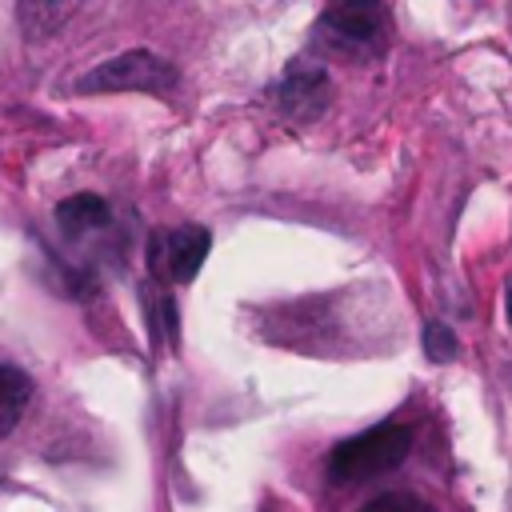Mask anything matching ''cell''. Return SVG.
Returning a JSON list of instances; mask_svg holds the SVG:
<instances>
[{"instance_id":"8992f818","label":"cell","mask_w":512,"mask_h":512,"mask_svg":"<svg viewBox=\"0 0 512 512\" xmlns=\"http://www.w3.org/2000/svg\"><path fill=\"white\" fill-rule=\"evenodd\" d=\"M80 4L84 0H16L20 32L28 40H48V36H56L80 12Z\"/></svg>"},{"instance_id":"6da1fadb","label":"cell","mask_w":512,"mask_h":512,"mask_svg":"<svg viewBox=\"0 0 512 512\" xmlns=\"http://www.w3.org/2000/svg\"><path fill=\"white\" fill-rule=\"evenodd\" d=\"M412 448V428L404 424H376L368 432H356L348 440H340L328 456V476L336 484H356V480H372L380 472H392Z\"/></svg>"},{"instance_id":"52a82bcc","label":"cell","mask_w":512,"mask_h":512,"mask_svg":"<svg viewBox=\"0 0 512 512\" xmlns=\"http://www.w3.org/2000/svg\"><path fill=\"white\" fill-rule=\"evenodd\" d=\"M56 224L68 240H80L84 232H96L108 224V204L96 196V192H80V196H68L56 204Z\"/></svg>"},{"instance_id":"277c9868","label":"cell","mask_w":512,"mask_h":512,"mask_svg":"<svg viewBox=\"0 0 512 512\" xmlns=\"http://www.w3.org/2000/svg\"><path fill=\"white\" fill-rule=\"evenodd\" d=\"M332 104V80L320 64L312 60H292L284 80H280V108L284 116H292L296 124H312L328 112Z\"/></svg>"},{"instance_id":"30bf717a","label":"cell","mask_w":512,"mask_h":512,"mask_svg":"<svg viewBox=\"0 0 512 512\" xmlns=\"http://www.w3.org/2000/svg\"><path fill=\"white\" fill-rule=\"evenodd\" d=\"M360 512H436V508L412 492H384V496H372Z\"/></svg>"},{"instance_id":"9c48e42d","label":"cell","mask_w":512,"mask_h":512,"mask_svg":"<svg viewBox=\"0 0 512 512\" xmlns=\"http://www.w3.org/2000/svg\"><path fill=\"white\" fill-rule=\"evenodd\" d=\"M456 352H460L456 332H452L444 320H428V324H424V356H428L432 364H448V360H456Z\"/></svg>"},{"instance_id":"3957f363","label":"cell","mask_w":512,"mask_h":512,"mask_svg":"<svg viewBox=\"0 0 512 512\" xmlns=\"http://www.w3.org/2000/svg\"><path fill=\"white\" fill-rule=\"evenodd\" d=\"M208 248H212V236L200 224H184V228H172V232H152L148 264H152V272L164 268L176 284H192L204 268Z\"/></svg>"},{"instance_id":"5b68a950","label":"cell","mask_w":512,"mask_h":512,"mask_svg":"<svg viewBox=\"0 0 512 512\" xmlns=\"http://www.w3.org/2000/svg\"><path fill=\"white\" fill-rule=\"evenodd\" d=\"M320 28L344 48H376L384 32L380 0H332Z\"/></svg>"},{"instance_id":"7a4b0ae2","label":"cell","mask_w":512,"mask_h":512,"mask_svg":"<svg viewBox=\"0 0 512 512\" xmlns=\"http://www.w3.org/2000/svg\"><path fill=\"white\" fill-rule=\"evenodd\" d=\"M176 64L148 48L120 52L76 80V92H168L176 88Z\"/></svg>"},{"instance_id":"8fae6325","label":"cell","mask_w":512,"mask_h":512,"mask_svg":"<svg viewBox=\"0 0 512 512\" xmlns=\"http://www.w3.org/2000/svg\"><path fill=\"white\" fill-rule=\"evenodd\" d=\"M504 312H508V324H512V288H508V300H504Z\"/></svg>"},{"instance_id":"ba28073f","label":"cell","mask_w":512,"mask_h":512,"mask_svg":"<svg viewBox=\"0 0 512 512\" xmlns=\"http://www.w3.org/2000/svg\"><path fill=\"white\" fill-rule=\"evenodd\" d=\"M28 400H32V380L20 368L0 364V440L20 424Z\"/></svg>"}]
</instances>
